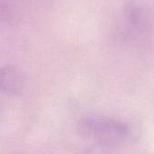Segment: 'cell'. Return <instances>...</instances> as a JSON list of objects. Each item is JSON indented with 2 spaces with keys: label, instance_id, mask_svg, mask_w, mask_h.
I'll return each mask as SVG.
<instances>
[{
  "label": "cell",
  "instance_id": "cell-1",
  "mask_svg": "<svg viewBox=\"0 0 154 154\" xmlns=\"http://www.w3.org/2000/svg\"><path fill=\"white\" fill-rule=\"evenodd\" d=\"M81 134L103 145H118L133 140L134 130L125 122L100 116L83 117L79 123Z\"/></svg>",
  "mask_w": 154,
  "mask_h": 154
},
{
  "label": "cell",
  "instance_id": "cell-2",
  "mask_svg": "<svg viewBox=\"0 0 154 154\" xmlns=\"http://www.w3.org/2000/svg\"><path fill=\"white\" fill-rule=\"evenodd\" d=\"M24 88V76L15 67L5 66L0 69V91L12 96L19 95Z\"/></svg>",
  "mask_w": 154,
  "mask_h": 154
}]
</instances>
